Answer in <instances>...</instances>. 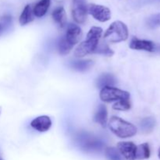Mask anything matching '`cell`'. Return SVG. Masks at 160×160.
<instances>
[{"label":"cell","mask_w":160,"mask_h":160,"mask_svg":"<svg viewBox=\"0 0 160 160\" xmlns=\"http://www.w3.org/2000/svg\"><path fill=\"white\" fill-rule=\"evenodd\" d=\"M147 23L150 28H156L160 26V13L151 16L147 20Z\"/></svg>","instance_id":"obj_24"},{"label":"cell","mask_w":160,"mask_h":160,"mask_svg":"<svg viewBox=\"0 0 160 160\" xmlns=\"http://www.w3.org/2000/svg\"><path fill=\"white\" fill-rule=\"evenodd\" d=\"M1 112H2V108L0 107V114H1Z\"/></svg>","instance_id":"obj_27"},{"label":"cell","mask_w":160,"mask_h":160,"mask_svg":"<svg viewBox=\"0 0 160 160\" xmlns=\"http://www.w3.org/2000/svg\"><path fill=\"white\" fill-rule=\"evenodd\" d=\"M156 124V121L153 117H146L141 121L140 127L142 131L147 134V133H150L153 131Z\"/></svg>","instance_id":"obj_19"},{"label":"cell","mask_w":160,"mask_h":160,"mask_svg":"<svg viewBox=\"0 0 160 160\" xmlns=\"http://www.w3.org/2000/svg\"><path fill=\"white\" fill-rule=\"evenodd\" d=\"M51 4V0H40L36 3L33 10L34 16L37 17H42L45 15Z\"/></svg>","instance_id":"obj_14"},{"label":"cell","mask_w":160,"mask_h":160,"mask_svg":"<svg viewBox=\"0 0 160 160\" xmlns=\"http://www.w3.org/2000/svg\"><path fill=\"white\" fill-rule=\"evenodd\" d=\"M77 138V143L80 148L87 152H98L102 151L105 146L102 140L88 133H81Z\"/></svg>","instance_id":"obj_4"},{"label":"cell","mask_w":160,"mask_h":160,"mask_svg":"<svg viewBox=\"0 0 160 160\" xmlns=\"http://www.w3.org/2000/svg\"><path fill=\"white\" fill-rule=\"evenodd\" d=\"M130 48L135 50H143L146 52H156V45L152 41L138 39L137 38H133L130 43Z\"/></svg>","instance_id":"obj_10"},{"label":"cell","mask_w":160,"mask_h":160,"mask_svg":"<svg viewBox=\"0 0 160 160\" xmlns=\"http://www.w3.org/2000/svg\"><path fill=\"white\" fill-rule=\"evenodd\" d=\"M158 156H159V158L160 159V148L159 149V152H158Z\"/></svg>","instance_id":"obj_25"},{"label":"cell","mask_w":160,"mask_h":160,"mask_svg":"<svg viewBox=\"0 0 160 160\" xmlns=\"http://www.w3.org/2000/svg\"><path fill=\"white\" fill-rule=\"evenodd\" d=\"M72 17L76 23H84L87 19L88 6L86 0H72Z\"/></svg>","instance_id":"obj_6"},{"label":"cell","mask_w":160,"mask_h":160,"mask_svg":"<svg viewBox=\"0 0 160 160\" xmlns=\"http://www.w3.org/2000/svg\"><path fill=\"white\" fill-rule=\"evenodd\" d=\"M0 160H3V159H2V158H1V157H0Z\"/></svg>","instance_id":"obj_28"},{"label":"cell","mask_w":160,"mask_h":160,"mask_svg":"<svg viewBox=\"0 0 160 160\" xmlns=\"http://www.w3.org/2000/svg\"><path fill=\"white\" fill-rule=\"evenodd\" d=\"M117 84L115 77L110 73H103L98 78L96 81V85L98 88L102 89L106 87H113Z\"/></svg>","instance_id":"obj_12"},{"label":"cell","mask_w":160,"mask_h":160,"mask_svg":"<svg viewBox=\"0 0 160 160\" xmlns=\"http://www.w3.org/2000/svg\"><path fill=\"white\" fill-rule=\"evenodd\" d=\"M100 98L105 102H111L119 100H129L130 93L115 87H106L101 89Z\"/></svg>","instance_id":"obj_5"},{"label":"cell","mask_w":160,"mask_h":160,"mask_svg":"<svg viewBox=\"0 0 160 160\" xmlns=\"http://www.w3.org/2000/svg\"><path fill=\"white\" fill-rule=\"evenodd\" d=\"M33 20H34V13H33V10L31 9V5L28 4L25 6L24 9L22 11L19 21H20V25L23 26V25L31 23Z\"/></svg>","instance_id":"obj_17"},{"label":"cell","mask_w":160,"mask_h":160,"mask_svg":"<svg viewBox=\"0 0 160 160\" xmlns=\"http://www.w3.org/2000/svg\"><path fill=\"white\" fill-rule=\"evenodd\" d=\"M131 108V104L129 100L123 99L117 101L115 104L112 106V109L115 110L119 111H126L129 110Z\"/></svg>","instance_id":"obj_23"},{"label":"cell","mask_w":160,"mask_h":160,"mask_svg":"<svg viewBox=\"0 0 160 160\" xmlns=\"http://www.w3.org/2000/svg\"><path fill=\"white\" fill-rule=\"evenodd\" d=\"M151 156L150 147L148 143H144L137 146V152H136V159H148Z\"/></svg>","instance_id":"obj_18"},{"label":"cell","mask_w":160,"mask_h":160,"mask_svg":"<svg viewBox=\"0 0 160 160\" xmlns=\"http://www.w3.org/2000/svg\"><path fill=\"white\" fill-rule=\"evenodd\" d=\"M53 20L56 23L59 24L60 28H63L67 23V14L62 6H59L53 10L52 13Z\"/></svg>","instance_id":"obj_13"},{"label":"cell","mask_w":160,"mask_h":160,"mask_svg":"<svg viewBox=\"0 0 160 160\" xmlns=\"http://www.w3.org/2000/svg\"><path fill=\"white\" fill-rule=\"evenodd\" d=\"M31 126L39 132H45L51 128L52 120L48 116H40L31 122Z\"/></svg>","instance_id":"obj_11"},{"label":"cell","mask_w":160,"mask_h":160,"mask_svg":"<svg viewBox=\"0 0 160 160\" xmlns=\"http://www.w3.org/2000/svg\"><path fill=\"white\" fill-rule=\"evenodd\" d=\"M105 156L109 160H123L120 152L113 147H108L105 149Z\"/></svg>","instance_id":"obj_21"},{"label":"cell","mask_w":160,"mask_h":160,"mask_svg":"<svg viewBox=\"0 0 160 160\" xmlns=\"http://www.w3.org/2000/svg\"><path fill=\"white\" fill-rule=\"evenodd\" d=\"M93 61L91 59H79L70 62V67L77 71L84 72L89 70L93 66Z\"/></svg>","instance_id":"obj_15"},{"label":"cell","mask_w":160,"mask_h":160,"mask_svg":"<svg viewBox=\"0 0 160 160\" xmlns=\"http://www.w3.org/2000/svg\"><path fill=\"white\" fill-rule=\"evenodd\" d=\"M109 127L111 131L120 138H131L137 133V128L134 125L118 117H111Z\"/></svg>","instance_id":"obj_2"},{"label":"cell","mask_w":160,"mask_h":160,"mask_svg":"<svg viewBox=\"0 0 160 160\" xmlns=\"http://www.w3.org/2000/svg\"><path fill=\"white\" fill-rule=\"evenodd\" d=\"M94 52L106 55V56H112V55L114 54V52L109 48V45H108L107 44L104 43V42H102L101 44H98V46H97V48H95Z\"/></svg>","instance_id":"obj_22"},{"label":"cell","mask_w":160,"mask_h":160,"mask_svg":"<svg viewBox=\"0 0 160 160\" xmlns=\"http://www.w3.org/2000/svg\"><path fill=\"white\" fill-rule=\"evenodd\" d=\"M2 26H1V24H0V33L2 32Z\"/></svg>","instance_id":"obj_26"},{"label":"cell","mask_w":160,"mask_h":160,"mask_svg":"<svg viewBox=\"0 0 160 160\" xmlns=\"http://www.w3.org/2000/svg\"><path fill=\"white\" fill-rule=\"evenodd\" d=\"M88 12L95 20L100 22H106L111 19V11L108 7L102 5L89 4L88 6Z\"/></svg>","instance_id":"obj_7"},{"label":"cell","mask_w":160,"mask_h":160,"mask_svg":"<svg viewBox=\"0 0 160 160\" xmlns=\"http://www.w3.org/2000/svg\"><path fill=\"white\" fill-rule=\"evenodd\" d=\"M128 38V28L123 22L117 20L111 23L104 34L105 41L111 43L126 41Z\"/></svg>","instance_id":"obj_3"},{"label":"cell","mask_w":160,"mask_h":160,"mask_svg":"<svg viewBox=\"0 0 160 160\" xmlns=\"http://www.w3.org/2000/svg\"><path fill=\"white\" fill-rule=\"evenodd\" d=\"M102 34V29L99 27H92L87 34V40L81 42L74 51V56L78 58L84 57L94 52L98 45Z\"/></svg>","instance_id":"obj_1"},{"label":"cell","mask_w":160,"mask_h":160,"mask_svg":"<svg viewBox=\"0 0 160 160\" xmlns=\"http://www.w3.org/2000/svg\"><path fill=\"white\" fill-rule=\"evenodd\" d=\"M117 149L127 160H135L137 146L131 142H120L117 144Z\"/></svg>","instance_id":"obj_8"},{"label":"cell","mask_w":160,"mask_h":160,"mask_svg":"<svg viewBox=\"0 0 160 160\" xmlns=\"http://www.w3.org/2000/svg\"><path fill=\"white\" fill-rule=\"evenodd\" d=\"M73 45H72L67 39L65 38V37L61 38L60 40L59 41V43H58V50H59V54L62 55V56H65L70 53V52L71 51V49L73 48Z\"/></svg>","instance_id":"obj_20"},{"label":"cell","mask_w":160,"mask_h":160,"mask_svg":"<svg viewBox=\"0 0 160 160\" xmlns=\"http://www.w3.org/2000/svg\"><path fill=\"white\" fill-rule=\"evenodd\" d=\"M82 35V31L79 26L74 23H70L67 27V32L64 37L72 45H75L80 42Z\"/></svg>","instance_id":"obj_9"},{"label":"cell","mask_w":160,"mask_h":160,"mask_svg":"<svg viewBox=\"0 0 160 160\" xmlns=\"http://www.w3.org/2000/svg\"><path fill=\"white\" fill-rule=\"evenodd\" d=\"M95 121L99 123L102 127L105 128L106 126L108 120V112L107 109L104 105H99L97 109L96 112L95 114Z\"/></svg>","instance_id":"obj_16"}]
</instances>
